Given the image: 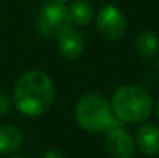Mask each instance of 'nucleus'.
<instances>
[{"instance_id":"obj_17","label":"nucleus","mask_w":159,"mask_h":158,"mask_svg":"<svg viewBox=\"0 0 159 158\" xmlns=\"http://www.w3.org/2000/svg\"><path fill=\"white\" fill-rule=\"evenodd\" d=\"M156 70H158V74H159V57H158V60H156Z\"/></svg>"},{"instance_id":"obj_2","label":"nucleus","mask_w":159,"mask_h":158,"mask_svg":"<svg viewBox=\"0 0 159 158\" xmlns=\"http://www.w3.org/2000/svg\"><path fill=\"white\" fill-rule=\"evenodd\" d=\"M74 116L79 127L88 133H105L107 130L120 126V121L111 110L110 101L96 92H88L79 98Z\"/></svg>"},{"instance_id":"obj_7","label":"nucleus","mask_w":159,"mask_h":158,"mask_svg":"<svg viewBox=\"0 0 159 158\" xmlns=\"http://www.w3.org/2000/svg\"><path fill=\"white\" fill-rule=\"evenodd\" d=\"M59 53L68 60H77L84 53V37L76 26H66L56 37Z\"/></svg>"},{"instance_id":"obj_4","label":"nucleus","mask_w":159,"mask_h":158,"mask_svg":"<svg viewBox=\"0 0 159 158\" xmlns=\"http://www.w3.org/2000/svg\"><path fill=\"white\" fill-rule=\"evenodd\" d=\"M71 26L68 5L45 3L37 16V30L43 37H57L62 30Z\"/></svg>"},{"instance_id":"obj_12","label":"nucleus","mask_w":159,"mask_h":158,"mask_svg":"<svg viewBox=\"0 0 159 158\" xmlns=\"http://www.w3.org/2000/svg\"><path fill=\"white\" fill-rule=\"evenodd\" d=\"M11 105H12V98L8 93L0 92V118L2 116H6L9 113Z\"/></svg>"},{"instance_id":"obj_6","label":"nucleus","mask_w":159,"mask_h":158,"mask_svg":"<svg viewBox=\"0 0 159 158\" xmlns=\"http://www.w3.org/2000/svg\"><path fill=\"white\" fill-rule=\"evenodd\" d=\"M105 151L111 158H133L136 154V143L128 130L116 126L105 132Z\"/></svg>"},{"instance_id":"obj_1","label":"nucleus","mask_w":159,"mask_h":158,"mask_svg":"<svg viewBox=\"0 0 159 158\" xmlns=\"http://www.w3.org/2000/svg\"><path fill=\"white\" fill-rule=\"evenodd\" d=\"M12 104L30 118H39L50 112L56 99L51 78L42 70H28L16 81L12 89Z\"/></svg>"},{"instance_id":"obj_8","label":"nucleus","mask_w":159,"mask_h":158,"mask_svg":"<svg viewBox=\"0 0 159 158\" xmlns=\"http://www.w3.org/2000/svg\"><path fill=\"white\" fill-rule=\"evenodd\" d=\"M136 149L145 157L159 155V127L152 122H142L136 132Z\"/></svg>"},{"instance_id":"obj_15","label":"nucleus","mask_w":159,"mask_h":158,"mask_svg":"<svg viewBox=\"0 0 159 158\" xmlns=\"http://www.w3.org/2000/svg\"><path fill=\"white\" fill-rule=\"evenodd\" d=\"M155 115H156V118H158V121H159V99H158V104L155 105Z\"/></svg>"},{"instance_id":"obj_3","label":"nucleus","mask_w":159,"mask_h":158,"mask_svg":"<svg viewBox=\"0 0 159 158\" xmlns=\"http://www.w3.org/2000/svg\"><path fill=\"white\" fill-rule=\"evenodd\" d=\"M110 105L120 122H145L155 108L150 93L133 84L119 87L113 93Z\"/></svg>"},{"instance_id":"obj_10","label":"nucleus","mask_w":159,"mask_h":158,"mask_svg":"<svg viewBox=\"0 0 159 158\" xmlns=\"http://www.w3.org/2000/svg\"><path fill=\"white\" fill-rule=\"evenodd\" d=\"M23 133L16 126H0V155H9L20 149Z\"/></svg>"},{"instance_id":"obj_13","label":"nucleus","mask_w":159,"mask_h":158,"mask_svg":"<svg viewBox=\"0 0 159 158\" xmlns=\"http://www.w3.org/2000/svg\"><path fill=\"white\" fill-rule=\"evenodd\" d=\"M42 158H65V154L60 149H50L42 155Z\"/></svg>"},{"instance_id":"obj_14","label":"nucleus","mask_w":159,"mask_h":158,"mask_svg":"<svg viewBox=\"0 0 159 158\" xmlns=\"http://www.w3.org/2000/svg\"><path fill=\"white\" fill-rule=\"evenodd\" d=\"M50 3H59V5H66L70 0H48Z\"/></svg>"},{"instance_id":"obj_9","label":"nucleus","mask_w":159,"mask_h":158,"mask_svg":"<svg viewBox=\"0 0 159 158\" xmlns=\"http://www.w3.org/2000/svg\"><path fill=\"white\" fill-rule=\"evenodd\" d=\"M134 48L136 53L139 54V57L142 60H153L158 54L159 50V39L158 36L150 31V30H145V31H141L138 36H136V41H134Z\"/></svg>"},{"instance_id":"obj_5","label":"nucleus","mask_w":159,"mask_h":158,"mask_svg":"<svg viewBox=\"0 0 159 158\" xmlns=\"http://www.w3.org/2000/svg\"><path fill=\"white\" fill-rule=\"evenodd\" d=\"M96 28L107 41H119L127 31L125 16L117 6L105 5L96 14Z\"/></svg>"},{"instance_id":"obj_16","label":"nucleus","mask_w":159,"mask_h":158,"mask_svg":"<svg viewBox=\"0 0 159 158\" xmlns=\"http://www.w3.org/2000/svg\"><path fill=\"white\" fill-rule=\"evenodd\" d=\"M9 158H28V157H25V155H12V157H9Z\"/></svg>"},{"instance_id":"obj_11","label":"nucleus","mask_w":159,"mask_h":158,"mask_svg":"<svg viewBox=\"0 0 159 158\" xmlns=\"http://www.w3.org/2000/svg\"><path fill=\"white\" fill-rule=\"evenodd\" d=\"M68 8L73 26H88L94 19V9L88 0H74Z\"/></svg>"}]
</instances>
